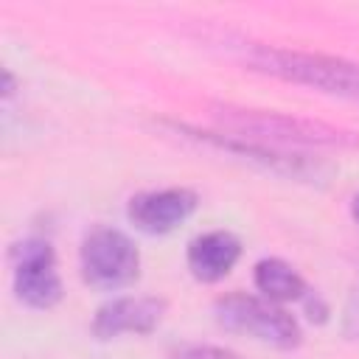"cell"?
Listing matches in <instances>:
<instances>
[{"label": "cell", "instance_id": "6da1fadb", "mask_svg": "<svg viewBox=\"0 0 359 359\" xmlns=\"http://www.w3.org/2000/svg\"><path fill=\"white\" fill-rule=\"evenodd\" d=\"M255 67L275 73L289 81L311 84L325 93L359 98V65H348L342 59L311 56V53H292V50H266L261 48L252 56Z\"/></svg>", "mask_w": 359, "mask_h": 359}, {"label": "cell", "instance_id": "7a4b0ae2", "mask_svg": "<svg viewBox=\"0 0 359 359\" xmlns=\"http://www.w3.org/2000/svg\"><path fill=\"white\" fill-rule=\"evenodd\" d=\"M216 320L227 331L247 334L264 345L275 348H292L300 342V328L292 314L278 309L272 300L247 297V294H230L216 303Z\"/></svg>", "mask_w": 359, "mask_h": 359}, {"label": "cell", "instance_id": "3957f363", "mask_svg": "<svg viewBox=\"0 0 359 359\" xmlns=\"http://www.w3.org/2000/svg\"><path fill=\"white\" fill-rule=\"evenodd\" d=\"M140 255L129 236L121 230H93L81 244L84 280L98 289H121L137 278Z\"/></svg>", "mask_w": 359, "mask_h": 359}, {"label": "cell", "instance_id": "277c9868", "mask_svg": "<svg viewBox=\"0 0 359 359\" xmlns=\"http://www.w3.org/2000/svg\"><path fill=\"white\" fill-rule=\"evenodd\" d=\"M224 121L230 126H238L244 132H252L258 137L272 140H292V143H314V146H334L348 143V137L325 123L303 121V118H286L275 112H255V109H222Z\"/></svg>", "mask_w": 359, "mask_h": 359}, {"label": "cell", "instance_id": "5b68a950", "mask_svg": "<svg viewBox=\"0 0 359 359\" xmlns=\"http://www.w3.org/2000/svg\"><path fill=\"white\" fill-rule=\"evenodd\" d=\"M14 289L17 294L36 309H48L59 300L62 283L56 275L53 250L45 241H25L14 252Z\"/></svg>", "mask_w": 359, "mask_h": 359}, {"label": "cell", "instance_id": "8992f818", "mask_svg": "<svg viewBox=\"0 0 359 359\" xmlns=\"http://www.w3.org/2000/svg\"><path fill=\"white\" fill-rule=\"evenodd\" d=\"M196 208V196L185 188H163L137 194L129 205V219L146 233H165L185 222Z\"/></svg>", "mask_w": 359, "mask_h": 359}, {"label": "cell", "instance_id": "52a82bcc", "mask_svg": "<svg viewBox=\"0 0 359 359\" xmlns=\"http://www.w3.org/2000/svg\"><path fill=\"white\" fill-rule=\"evenodd\" d=\"M163 317V303L154 297H118L98 309L95 334L118 337V334H149Z\"/></svg>", "mask_w": 359, "mask_h": 359}, {"label": "cell", "instance_id": "ba28073f", "mask_svg": "<svg viewBox=\"0 0 359 359\" xmlns=\"http://www.w3.org/2000/svg\"><path fill=\"white\" fill-rule=\"evenodd\" d=\"M238 255H241L238 238L233 233L213 230V233H202L191 241L188 266L199 280H219L233 269Z\"/></svg>", "mask_w": 359, "mask_h": 359}, {"label": "cell", "instance_id": "9c48e42d", "mask_svg": "<svg viewBox=\"0 0 359 359\" xmlns=\"http://www.w3.org/2000/svg\"><path fill=\"white\" fill-rule=\"evenodd\" d=\"M255 286L275 303V300H297L306 292L303 278L280 258H264L255 264Z\"/></svg>", "mask_w": 359, "mask_h": 359}, {"label": "cell", "instance_id": "30bf717a", "mask_svg": "<svg viewBox=\"0 0 359 359\" xmlns=\"http://www.w3.org/2000/svg\"><path fill=\"white\" fill-rule=\"evenodd\" d=\"M177 359H241V356L224 348H213V345H188L177 351Z\"/></svg>", "mask_w": 359, "mask_h": 359}, {"label": "cell", "instance_id": "8fae6325", "mask_svg": "<svg viewBox=\"0 0 359 359\" xmlns=\"http://www.w3.org/2000/svg\"><path fill=\"white\" fill-rule=\"evenodd\" d=\"M345 328H348V334H359V289L348 306V325Z\"/></svg>", "mask_w": 359, "mask_h": 359}, {"label": "cell", "instance_id": "7c38bea8", "mask_svg": "<svg viewBox=\"0 0 359 359\" xmlns=\"http://www.w3.org/2000/svg\"><path fill=\"white\" fill-rule=\"evenodd\" d=\"M353 219H356V222H359V196H356V199H353Z\"/></svg>", "mask_w": 359, "mask_h": 359}]
</instances>
